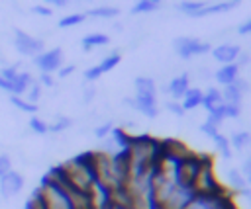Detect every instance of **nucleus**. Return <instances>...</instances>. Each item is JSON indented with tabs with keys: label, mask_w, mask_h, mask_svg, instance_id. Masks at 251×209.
I'll use <instances>...</instances> for the list:
<instances>
[{
	"label": "nucleus",
	"mask_w": 251,
	"mask_h": 209,
	"mask_svg": "<svg viewBox=\"0 0 251 209\" xmlns=\"http://www.w3.org/2000/svg\"><path fill=\"white\" fill-rule=\"evenodd\" d=\"M63 168H65L69 180H71L76 188H80V189H84V191H88V189L92 188V184L98 182L96 152H92V150H84V152L73 156L71 160L63 162Z\"/></svg>",
	"instance_id": "obj_1"
},
{
	"label": "nucleus",
	"mask_w": 251,
	"mask_h": 209,
	"mask_svg": "<svg viewBox=\"0 0 251 209\" xmlns=\"http://www.w3.org/2000/svg\"><path fill=\"white\" fill-rule=\"evenodd\" d=\"M37 191L41 195V201H43L45 209H76L71 195L55 180H51L47 174L41 178V184H39Z\"/></svg>",
	"instance_id": "obj_2"
},
{
	"label": "nucleus",
	"mask_w": 251,
	"mask_h": 209,
	"mask_svg": "<svg viewBox=\"0 0 251 209\" xmlns=\"http://www.w3.org/2000/svg\"><path fill=\"white\" fill-rule=\"evenodd\" d=\"M202 164H204V154H196L192 150L184 152L178 162H176V168H175V184L178 186H184V188H194V182L202 170Z\"/></svg>",
	"instance_id": "obj_3"
},
{
	"label": "nucleus",
	"mask_w": 251,
	"mask_h": 209,
	"mask_svg": "<svg viewBox=\"0 0 251 209\" xmlns=\"http://www.w3.org/2000/svg\"><path fill=\"white\" fill-rule=\"evenodd\" d=\"M194 191L198 193H227V189L220 184L216 172H214V160L212 156L204 154V164H202V170L194 182Z\"/></svg>",
	"instance_id": "obj_4"
},
{
	"label": "nucleus",
	"mask_w": 251,
	"mask_h": 209,
	"mask_svg": "<svg viewBox=\"0 0 251 209\" xmlns=\"http://www.w3.org/2000/svg\"><path fill=\"white\" fill-rule=\"evenodd\" d=\"M233 197L229 193H198L194 191L184 209H229Z\"/></svg>",
	"instance_id": "obj_5"
},
{
	"label": "nucleus",
	"mask_w": 251,
	"mask_h": 209,
	"mask_svg": "<svg viewBox=\"0 0 251 209\" xmlns=\"http://www.w3.org/2000/svg\"><path fill=\"white\" fill-rule=\"evenodd\" d=\"M173 47L176 51V55L184 61H190L192 57H198V55H206L212 51V45L208 41H202L198 37H188V35H182V37H176L173 41Z\"/></svg>",
	"instance_id": "obj_6"
},
{
	"label": "nucleus",
	"mask_w": 251,
	"mask_h": 209,
	"mask_svg": "<svg viewBox=\"0 0 251 209\" xmlns=\"http://www.w3.org/2000/svg\"><path fill=\"white\" fill-rule=\"evenodd\" d=\"M14 47L24 57H37L41 51H45L43 49V41L39 37L29 35L27 31H24L20 27L14 29Z\"/></svg>",
	"instance_id": "obj_7"
},
{
	"label": "nucleus",
	"mask_w": 251,
	"mask_h": 209,
	"mask_svg": "<svg viewBox=\"0 0 251 209\" xmlns=\"http://www.w3.org/2000/svg\"><path fill=\"white\" fill-rule=\"evenodd\" d=\"M63 61H65V55H63V49H61V47H53V49H49V51H41L37 57H33L35 66H37L39 72H43V74H53V72H57V70L63 66Z\"/></svg>",
	"instance_id": "obj_8"
},
{
	"label": "nucleus",
	"mask_w": 251,
	"mask_h": 209,
	"mask_svg": "<svg viewBox=\"0 0 251 209\" xmlns=\"http://www.w3.org/2000/svg\"><path fill=\"white\" fill-rule=\"evenodd\" d=\"M24 186H25L24 176L16 170H10L6 176L0 178V197L2 199H12L24 189Z\"/></svg>",
	"instance_id": "obj_9"
},
{
	"label": "nucleus",
	"mask_w": 251,
	"mask_h": 209,
	"mask_svg": "<svg viewBox=\"0 0 251 209\" xmlns=\"http://www.w3.org/2000/svg\"><path fill=\"white\" fill-rule=\"evenodd\" d=\"M131 100H133V109L141 111L147 119H155L159 115V105H157L155 94H135Z\"/></svg>",
	"instance_id": "obj_10"
},
{
	"label": "nucleus",
	"mask_w": 251,
	"mask_h": 209,
	"mask_svg": "<svg viewBox=\"0 0 251 209\" xmlns=\"http://www.w3.org/2000/svg\"><path fill=\"white\" fill-rule=\"evenodd\" d=\"M212 57L218 61V63H224V64H231L237 61L239 53H241V47L239 45H233V43H222L218 47H212Z\"/></svg>",
	"instance_id": "obj_11"
},
{
	"label": "nucleus",
	"mask_w": 251,
	"mask_h": 209,
	"mask_svg": "<svg viewBox=\"0 0 251 209\" xmlns=\"http://www.w3.org/2000/svg\"><path fill=\"white\" fill-rule=\"evenodd\" d=\"M165 88H167V92L171 94V98L175 102H180V98L184 96V92L190 88V74L188 72H182L178 76H173Z\"/></svg>",
	"instance_id": "obj_12"
},
{
	"label": "nucleus",
	"mask_w": 251,
	"mask_h": 209,
	"mask_svg": "<svg viewBox=\"0 0 251 209\" xmlns=\"http://www.w3.org/2000/svg\"><path fill=\"white\" fill-rule=\"evenodd\" d=\"M239 2H233V0H227V2H206L204 8H200L192 18H204V16H214V14H224V12H229L233 8H237Z\"/></svg>",
	"instance_id": "obj_13"
},
{
	"label": "nucleus",
	"mask_w": 251,
	"mask_h": 209,
	"mask_svg": "<svg viewBox=\"0 0 251 209\" xmlns=\"http://www.w3.org/2000/svg\"><path fill=\"white\" fill-rule=\"evenodd\" d=\"M239 72H241V68H239L235 63H231V64L220 66V68L214 72V78H216V82H218L220 86H229V84H233V82L239 78Z\"/></svg>",
	"instance_id": "obj_14"
},
{
	"label": "nucleus",
	"mask_w": 251,
	"mask_h": 209,
	"mask_svg": "<svg viewBox=\"0 0 251 209\" xmlns=\"http://www.w3.org/2000/svg\"><path fill=\"white\" fill-rule=\"evenodd\" d=\"M202 96H204V92H202L200 88L190 86V88L184 92V96L180 98L182 109H184V111H192V109L200 107V105H202Z\"/></svg>",
	"instance_id": "obj_15"
},
{
	"label": "nucleus",
	"mask_w": 251,
	"mask_h": 209,
	"mask_svg": "<svg viewBox=\"0 0 251 209\" xmlns=\"http://www.w3.org/2000/svg\"><path fill=\"white\" fill-rule=\"evenodd\" d=\"M202 105H204V109H206L208 113H210V111H214V109H218V107H222V105H224L222 90H220V88H216V86L208 88V90L204 92V96H202Z\"/></svg>",
	"instance_id": "obj_16"
},
{
	"label": "nucleus",
	"mask_w": 251,
	"mask_h": 209,
	"mask_svg": "<svg viewBox=\"0 0 251 209\" xmlns=\"http://www.w3.org/2000/svg\"><path fill=\"white\" fill-rule=\"evenodd\" d=\"M84 16L88 18H96V20H112V18H118L120 16V8L116 6H94L90 10L84 12Z\"/></svg>",
	"instance_id": "obj_17"
},
{
	"label": "nucleus",
	"mask_w": 251,
	"mask_h": 209,
	"mask_svg": "<svg viewBox=\"0 0 251 209\" xmlns=\"http://www.w3.org/2000/svg\"><path fill=\"white\" fill-rule=\"evenodd\" d=\"M108 43H110V35H106V33H88V35L82 37L80 47H82L84 51H92V49L104 47V45H108Z\"/></svg>",
	"instance_id": "obj_18"
},
{
	"label": "nucleus",
	"mask_w": 251,
	"mask_h": 209,
	"mask_svg": "<svg viewBox=\"0 0 251 209\" xmlns=\"http://www.w3.org/2000/svg\"><path fill=\"white\" fill-rule=\"evenodd\" d=\"M31 80H33V78H31L29 72H22V70H20L18 76L10 82V94H12V96H22V94L27 90V86L31 84Z\"/></svg>",
	"instance_id": "obj_19"
},
{
	"label": "nucleus",
	"mask_w": 251,
	"mask_h": 209,
	"mask_svg": "<svg viewBox=\"0 0 251 209\" xmlns=\"http://www.w3.org/2000/svg\"><path fill=\"white\" fill-rule=\"evenodd\" d=\"M227 141H229L231 150H233V148H235V150H245V148L249 146V143H251V133H249L247 129H239V131H233Z\"/></svg>",
	"instance_id": "obj_20"
},
{
	"label": "nucleus",
	"mask_w": 251,
	"mask_h": 209,
	"mask_svg": "<svg viewBox=\"0 0 251 209\" xmlns=\"http://www.w3.org/2000/svg\"><path fill=\"white\" fill-rule=\"evenodd\" d=\"M133 88H135V94H155L157 96V82L151 76H135Z\"/></svg>",
	"instance_id": "obj_21"
},
{
	"label": "nucleus",
	"mask_w": 251,
	"mask_h": 209,
	"mask_svg": "<svg viewBox=\"0 0 251 209\" xmlns=\"http://www.w3.org/2000/svg\"><path fill=\"white\" fill-rule=\"evenodd\" d=\"M243 96H245V94L235 86V82H233V84H229V86H224V90H222V100H224V104L241 105Z\"/></svg>",
	"instance_id": "obj_22"
},
{
	"label": "nucleus",
	"mask_w": 251,
	"mask_h": 209,
	"mask_svg": "<svg viewBox=\"0 0 251 209\" xmlns=\"http://www.w3.org/2000/svg\"><path fill=\"white\" fill-rule=\"evenodd\" d=\"M226 174H227V184H229L231 189H235V191H245L247 189V180L241 176L239 168H227Z\"/></svg>",
	"instance_id": "obj_23"
},
{
	"label": "nucleus",
	"mask_w": 251,
	"mask_h": 209,
	"mask_svg": "<svg viewBox=\"0 0 251 209\" xmlns=\"http://www.w3.org/2000/svg\"><path fill=\"white\" fill-rule=\"evenodd\" d=\"M8 102L16 107V109H20V111H24V113H37V104H31V102H27L25 98H22V96H10L8 98Z\"/></svg>",
	"instance_id": "obj_24"
},
{
	"label": "nucleus",
	"mask_w": 251,
	"mask_h": 209,
	"mask_svg": "<svg viewBox=\"0 0 251 209\" xmlns=\"http://www.w3.org/2000/svg\"><path fill=\"white\" fill-rule=\"evenodd\" d=\"M212 141L216 143V148L220 150V156H222L224 160H231V156H233V150H231V146H229V141H227V137H226V135H222V133H218V135H216Z\"/></svg>",
	"instance_id": "obj_25"
},
{
	"label": "nucleus",
	"mask_w": 251,
	"mask_h": 209,
	"mask_svg": "<svg viewBox=\"0 0 251 209\" xmlns=\"http://www.w3.org/2000/svg\"><path fill=\"white\" fill-rule=\"evenodd\" d=\"M161 8V2L157 0H139L131 6V14H149V12H157Z\"/></svg>",
	"instance_id": "obj_26"
},
{
	"label": "nucleus",
	"mask_w": 251,
	"mask_h": 209,
	"mask_svg": "<svg viewBox=\"0 0 251 209\" xmlns=\"http://www.w3.org/2000/svg\"><path fill=\"white\" fill-rule=\"evenodd\" d=\"M120 61H122V55H120L118 51H112L110 55H106V57L98 63V68H100L102 74H104V72H110L112 68H116V66L120 64Z\"/></svg>",
	"instance_id": "obj_27"
},
{
	"label": "nucleus",
	"mask_w": 251,
	"mask_h": 209,
	"mask_svg": "<svg viewBox=\"0 0 251 209\" xmlns=\"http://www.w3.org/2000/svg\"><path fill=\"white\" fill-rule=\"evenodd\" d=\"M73 119L67 115H57V119L53 123H49V133H63L67 129H71Z\"/></svg>",
	"instance_id": "obj_28"
},
{
	"label": "nucleus",
	"mask_w": 251,
	"mask_h": 209,
	"mask_svg": "<svg viewBox=\"0 0 251 209\" xmlns=\"http://www.w3.org/2000/svg\"><path fill=\"white\" fill-rule=\"evenodd\" d=\"M204 4L206 2H202V0H190V2H178V12H182V14H186V16H194L200 8H204Z\"/></svg>",
	"instance_id": "obj_29"
},
{
	"label": "nucleus",
	"mask_w": 251,
	"mask_h": 209,
	"mask_svg": "<svg viewBox=\"0 0 251 209\" xmlns=\"http://www.w3.org/2000/svg\"><path fill=\"white\" fill-rule=\"evenodd\" d=\"M84 18H86V16H84L82 12H75V14H69V16H65V18H61V20L57 21V25H59V27H75V25L82 23Z\"/></svg>",
	"instance_id": "obj_30"
},
{
	"label": "nucleus",
	"mask_w": 251,
	"mask_h": 209,
	"mask_svg": "<svg viewBox=\"0 0 251 209\" xmlns=\"http://www.w3.org/2000/svg\"><path fill=\"white\" fill-rule=\"evenodd\" d=\"M29 129H31V133H35V135H47V133H49V123L43 121L39 115H31V119H29Z\"/></svg>",
	"instance_id": "obj_31"
},
{
	"label": "nucleus",
	"mask_w": 251,
	"mask_h": 209,
	"mask_svg": "<svg viewBox=\"0 0 251 209\" xmlns=\"http://www.w3.org/2000/svg\"><path fill=\"white\" fill-rule=\"evenodd\" d=\"M27 102H31V104H37L39 102V98H41V86H39V82L37 80H31V84L27 86Z\"/></svg>",
	"instance_id": "obj_32"
},
{
	"label": "nucleus",
	"mask_w": 251,
	"mask_h": 209,
	"mask_svg": "<svg viewBox=\"0 0 251 209\" xmlns=\"http://www.w3.org/2000/svg\"><path fill=\"white\" fill-rule=\"evenodd\" d=\"M222 113H224V119H239L241 117V105L224 104L222 105Z\"/></svg>",
	"instance_id": "obj_33"
},
{
	"label": "nucleus",
	"mask_w": 251,
	"mask_h": 209,
	"mask_svg": "<svg viewBox=\"0 0 251 209\" xmlns=\"http://www.w3.org/2000/svg\"><path fill=\"white\" fill-rule=\"evenodd\" d=\"M112 129H114V125H112L110 121H106V123L96 125V127L92 129V133H94V137H96V139H102V141H104V139L110 135V131H112Z\"/></svg>",
	"instance_id": "obj_34"
},
{
	"label": "nucleus",
	"mask_w": 251,
	"mask_h": 209,
	"mask_svg": "<svg viewBox=\"0 0 251 209\" xmlns=\"http://www.w3.org/2000/svg\"><path fill=\"white\" fill-rule=\"evenodd\" d=\"M206 121H208V123H212L214 127H218V129H220V125L226 121V119H224V113H222V107H218V109L210 111V113H208V117H206Z\"/></svg>",
	"instance_id": "obj_35"
},
{
	"label": "nucleus",
	"mask_w": 251,
	"mask_h": 209,
	"mask_svg": "<svg viewBox=\"0 0 251 209\" xmlns=\"http://www.w3.org/2000/svg\"><path fill=\"white\" fill-rule=\"evenodd\" d=\"M165 107H167V111H171V113H173V115H176V117H184V113H186V111L182 109L180 102H175V100H169Z\"/></svg>",
	"instance_id": "obj_36"
},
{
	"label": "nucleus",
	"mask_w": 251,
	"mask_h": 209,
	"mask_svg": "<svg viewBox=\"0 0 251 209\" xmlns=\"http://www.w3.org/2000/svg\"><path fill=\"white\" fill-rule=\"evenodd\" d=\"M100 76H102V72H100L98 64H94V66H88V68L84 70V80H86V82H96Z\"/></svg>",
	"instance_id": "obj_37"
},
{
	"label": "nucleus",
	"mask_w": 251,
	"mask_h": 209,
	"mask_svg": "<svg viewBox=\"0 0 251 209\" xmlns=\"http://www.w3.org/2000/svg\"><path fill=\"white\" fill-rule=\"evenodd\" d=\"M31 14L41 16V18H49V16L53 14V10H51L49 6H45V4H33V6H31Z\"/></svg>",
	"instance_id": "obj_38"
},
{
	"label": "nucleus",
	"mask_w": 251,
	"mask_h": 209,
	"mask_svg": "<svg viewBox=\"0 0 251 209\" xmlns=\"http://www.w3.org/2000/svg\"><path fill=\"white\" fill-rule=\"evenodd\" d=\"M12 170V158L8 154H0V178Z\"/></svg>",
	"instance_id": "obj_39"
},
{
	"label": "nucleus",
	"mask_w": 251,
	"mask_h": 209,
	"mask_svg": "<svg viewBox=\"0 0 251 209\" xmlns=\"http://www.w3.org/2000/svg\"><path fill=\"white\" fill-rule=\"evenodd\" d=\"M200 131H202L208 139H214V137L220 133V129H218V127H214V125H212V123H208V121H204V123L200 125Z\"/></svg>",
	"instance_id": "obj_40"
},
{
	"label": "nucleus",
	"mask_w": 251,
	"mask_h": 209,
	"mask_svg": "<svg viewBox=\"0 0 251 209\" xmlns=\"http://www.w3.org/2000/svg\"><path fill=\"white\" fill-rule=\"evenodd\" d=\"M37 82H39L41 88H43V86H45V88H53V86H55V78H53V74H43V72H41Z\"/></svg>",
	"instance_id": "obj_41"
},
{
	"label": "nucleus",
	"mask_w": 251,
	"mask_h": 209,
	"mask_svg": "<svg viewBox=\"0 0 251 209\" xmlns=\"http://www.w3.org/2000/svg\"><path fill=\"white\" fill-rule=\"evenodd\" d=\"M75 70H76V66H75V64H65V66H61V68L57 70V76H59V78H69Z\"/></svg>",
	"instance_id": "obj_42"
},
{
	"label": "nucleus",
	"mask_w": 251,
	"mask_h": 209,
	"mask_svg": "<svg viewBox=\"0 0 251 209\" xmlns=\"http://www.w3.org/2000/svg\"><path fill=\"white\" fill-rule=\"evenodd\" d=\"M249 33H251V20H245L243 23H239V25H237V35L247 37Z\"/></svg>",
	"instance_id": "obj_43"
},
{
	"label": "nucleus",
	"mask_w": 251,
	"mask_h": 209,
	"mask_svg": "<svg viewBox=\"0 0 251 209\" xmlns=\"http://www.w3.org/2000/svg\"><path fill=\"white\" fill-rule=\"evenodd\" d=\"M239 172H241V176L249 182V178H251V158H245V160H243V166H241Z\"/></svg>",
	"instance_id": "obj_44"
},
{
	"label": "nucleus",
	"mask_w": 251,
	"mask_h": 209,
	"mask_svg": "<svg viewBox=\"0 0 251 209\" xmlns=\"http://www.w3.org/2000/svg\"><path fill=\"white\" fill-rule=\"evenodd\" d=\"M235 64L241 68V66H245V64H249V53H245V51H241L239 53V57H237V61H235Z\"/></svg>",
	"instance_id": "obj_45"
},
{
	"label": "nucleus",
	"mask_w": 251,
	"mask_h": 209,
	"mask_svg": "<svg viewBox=\"0 0 251 209\" xmlns=\"http://www.w3.org/2000/svg\"><path fill=\"white\" fill-rule=\"evenodd\" d=\"M235 86H237L243 94H247V92H249V82H247V78H241V76H239V78L235 80Z\"/></svg>",
	"instance_id": "obj_46"
},
{
	"label": "nucleus",
	"mask_w": 251,
	"mask_h": 209,
	"mask_svg": "<svg viewBox=\"0 0 251 209\" xmlns=\"http://www.w3.org/2000/svg\"><path fill=\"white\" fill-rule=\"evenodd\" d=\"M45 6L47 4H53L55 8H65V6H69V0H47V2H43Z\"/></svg>",
	"instance_id": "obj_47"
},
{
	"label": "nucleus",
	"mask_w": 251,
	"mask_h": 209,
	"mask_svg": "<svg viewBox=\"0 0 251 209\" xmlns=\"http://www.w3.org/2000/svg\"><path fill=\"white\" fill-rule=\"evenodd\" d=\"M96 96V88L94 86H90L86 92H84V104H88V102H92V98Z\"/></svg>",
	"instance_id": "obj_48"
},
{
	"label": "nucleus",
	"mask_w": 251,
	"mask_h": 209,
	"mask_svg": "<svg viewBox=\"0 0 251 209\" xmlns=\"http://www.w3.org/2000/svg\"><path fill=\"white\" fill-rule=\"evenodd\" d=\"M100 209H131V207L122 205V203H116V201H110L108 205H104V207H100Z\"/></svg>",
	"instance_id": "obj_49"
},
{
	"label": "nucleus",
	"mask_w": 251,
	"mask_h": 209,
	"mask_svg": "<svg viewBox=\"0 0 251 209\" xmlns=\"http://www.w3.org/2000/svg\"><path fill=\"white\" fill-rule=\"evenodd\" d=\"M0 90H4V92H10V84L0 76Z\"/></svg>",
	"instance_id": "obj_50"
}]
</instances>
